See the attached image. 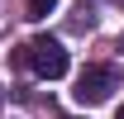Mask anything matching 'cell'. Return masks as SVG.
Here are the masks:
<instances>
[{
	"label": "cell",
	"instance_id": "277c9868",
	"mask_svg": "<svg viewBox=\"0 0 124 119\" xmlns=\"http://www.w3.org/2000/svg\"><path fill=\"white\" fill-rule=\"evenodd\" d=\"M115 119H124V105H119V110H115Z\"/></svg>",
	"mask_w": 124,
	"mask_h": 119
},
{
	"label": "cell",
	"instance_id": "5b68a950",
	"mask_svg": "<svg viewBox=\"0 0 124 119\" xmlns=\"http://www.w3.org/2000/svg\"><path fill=\"white\" fill-rule=\"evenodd\" d=\"M115 5H124V0H115Z\"/></svg>",
	"mask_w": 124,
	"mask_h": 119
},
{
	"label": "cell",
	"instance_id": "3957f363",
	"mask_svg": "<svg viewBox=\"0 0 124 119\" xmlns=\"http://www.w3.org/2000/svg\"><path fill=\"white\" fill-rule=\"evenodd\" d=\"M57 10V0H29V19H48Z\"/></svg>",
	"mask_w": 124,
	"mask_h": 119
},
{
	"label": "cell",
	"instance_id": "6da1fadb",
	"mask_svg": "<svg viewBox=\"0 0 124 119\" xmlns=\"http://www.w3.org/2000/svg\"><path fill=\"white\" fill-rule=\"evenodd\" d=\"M115 90H119V67H110V62H91V67L77 76L72 100H77V105H105Z\"/></svg>",
	"mask_w": 124,
	"mask_h": 119
},
{
	"label": "cell",
	"instance_id": "7a4b0ae2",
	"mask_svg": "<svg viewBox=\"0 0 124 119\" xmlns=\"http://www.w3.org/2000/svg\"><path fill=\"white\" fill-rule=\"evenodd\" d=\"M19 57L33 67V76H43V81H57V76H67V48L57 43V38H48V33H38Z\"/></svg>",
	"mask_w": 124,
	"mask_h": 119
},
{
	"label": "cell",
	"instance_id": "8992f818",
	"mask_svg": "<svg viewBox=\"0 0 124 119\" xmlns=\"http://www.w3.org/2000/svg\"><path fill=\"white\" fill-rule=\"evenodd\" d=\"M0 100H5V95H0Z\"/></svg>",
	"mask_w": 124,
	"mask_h": 119
}]
</instances>
